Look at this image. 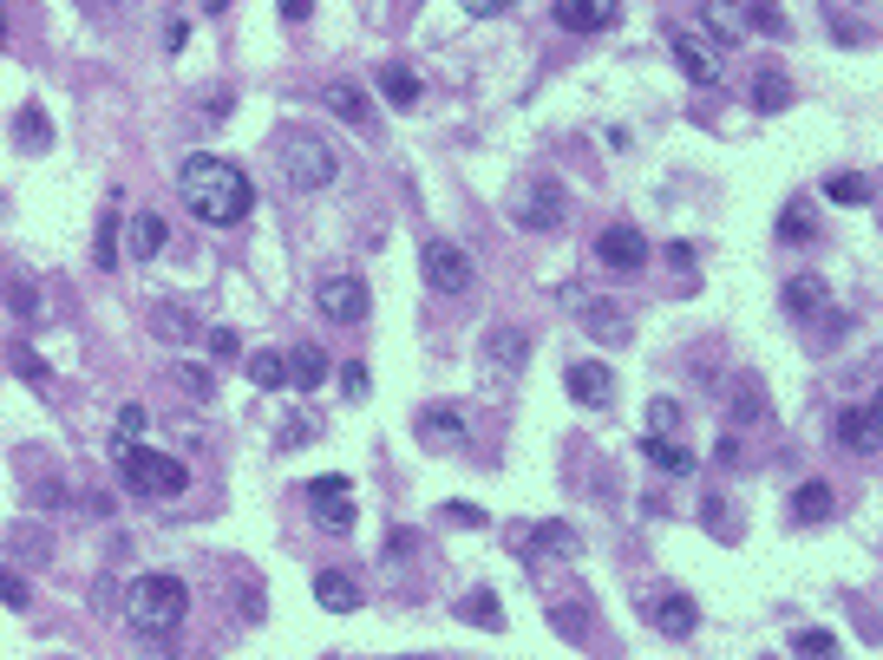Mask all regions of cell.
<instances>
[{
    "label": "cell",
    "instance_id": "obj_25",
    "mask_svg": "<svg viewBox=\"0 0 883 660\" xmlns=\"http://www.w3.org/2000/svg\"><path fill=\"white\" fill-rule=\"evenodd\" d=\"M831 511H838V497H831L824 478H806V484L792 491V516H799V523H824Z\"/></svg>",
    "mask_w": 883,
    "mask_h": 660
},
{
    "label": "cell",
    "instance_id": "obj_42",
    "mask_svg": "<svg viewBox=\"0 0 883 660\" xmlns=\"http://www.w3.org/2000/svg\"><path fill=\"white\" fill-rule=\"evenodd\" d=\"M779 235L786 242H811V222H806V203H792L786 217H779Z\"/></svg>",
    "mask_w": 883,
    "mask_h": 660
},
{
    "label": "cell",
    "instance_id": "obj_31",
    "mask_svg": "<svg viewBox=\"0 0 883 660\" xmlns=\"http://www.w3.org/2000/svg\"><path fill=\"white\" fill-rule=\"evenodd\" d=\"M150 334H157V341H170V347H177V341H190V334H197V327H190V314H184V307H177V301H157V307H150Z\"/></svg>",
    "mask_w": 883,
    "mask_h": 660
},
{
    "label": "cell",
    "instance_id": "obj_52",
    "mask_svg": "<svg viewBox=\"0 0 883 660\" xmlns=\"http://www.w3.org/2000/svg\"><path fill=\"white\" fill-rule=\"evenodd\" d=\"M0 46H7V7H0Z\"/></svg>",
    "mask_w": 883,
    "mask_h": 660
},
{
    "label": "cell",
    "instance_id": "obj_34",
    "mask_svg": "<svg viewBox=\"0 0 883 660\" xmlns=\"http://www.w3.org/2000/svg\"><path fill=\"white\" fill-rule=\"evenodd\" d=\"M13 138H20L27 150H46V145H53V125H46V112H40V105H20V125H13Z\"/></svg>",
    "mask_w": 883,
    "mask_h": 660
},
{
    "label": "cell",
    "instance_id": "obj_51",
    "mask_svg": "<svg viewBox=\"0 0 883 660\" xmlns=\"http://www.w3.org/2000/svg\"><path fill=\"white\" fill-rule=\"evenodd\" d=\"M465 7H471V13H485V20H491V13H505V7H511V0H465Z\"/></svg>",
    "mask_w": 883,
    "mask_h": 660
},
{
    "label": "cell",
    "instance_id": "obj_49",
    "mask_svg": "<svg viewBox=\"0 0 883 660\" xmlns=\"http://www.w3.org/2000/svg\"><path fill=\"white\" fill-rule=\"evenodd\" d=\"M445 516H451V523H478V530H485V511H471V504H445Z\"/></svg>",
    "mask_w": 883,
    "mask_h": 660
},
{
    "label": "cell",
    "instance_id": "obj_19",
    "mask_svg": "<svg viewBox=\"0 0 883 660\" xmlns=\"http://www.w3.org/2000/svg\"><path fill=\"white\" fill-rule=\"evenodd\" d=\"M838 444H851V451H877V406H844L838 412Z\"/></svg>",
    "mask_w": 883,
    "mask_h": 660
},
{
    "label": "cell",
    "instance_id": "obj_1",
    "mask_svg": "<svg viewBox=\"0 0 883 660\" xmlns=\"http://www.w3.org/2000/svg\"><path fill=\"white\" fill-rule=\"evenodd\" d=\"M177 197H184V210L204 222V229H236V222L256 210V184H249L229 157H210V150H190V157H184Z\"/></svg>",
    "mask_w": 883,
    "mask_h": 660
},
{
    "label": "cell",
    "instance_id": "obj_21",
    "mask_svg": "<svg viewBox=\"0 0 883 660\" xmlns=\"http://www.w3.org/2000/svg\"><path fill=\"white\" fill-rule=\"evenodd\" d=\"M328 354H321V347H308V341H301V347H294L289 354V386H301V392H321V379H328Z\"/></svg>",
    "mask_w": 883,
    "mask_h": 660
},
{
    "label": "cell",
    "instance_id": "obj_24",
    "mask_svg": "<svg viewBox=\"0 0 883 660\" xmlns=\"http://www.w3.org/2000/svg\"><path fill=\"white\" fill-rule=\"evenodd\" d=\"M164 235H170V229H164V210H138V217H132V255H138V262H157V255H164Z\"/></svg>",
    "mask_w": 883,
    "mask_h": 660
},
{
    "label": "cell",
    "instance_id": "obj_43",
    "mask_svg": "<svg viewBox=\"0 0 883 660\" xmlns=\"http://www.w3.org/2000/svg\"><path fill=\"white\" fill-rule=\"evenodd\" d=\"M648 426H655V432H674V426H681V406H674V399H655V406H648Z\"/></svg>",
    "mask_w": 883,
    "mask_h": 660
},
{
    "label": "cell",
    "instance_id": "obj_23",
    "mask_svg": "<svg viewBox=\"0 0 883 660\" xmlns=\"http://www.w3.org/2000/svg\"><path fill=\"white\" fill-rule=\"evenodd\" d=\"M576 549V530L570 523H537L530 536H523V556L537 563V556H570Z\"/></svg>",
    "mask_w": 883,
    "mask_h": 660
},
{
    "label": "cell",
    "instance_id": "obj_36",
    "mask_svg": "<svg viewBox=\"0 0 883 660\" xmlns=\"http://www.w3.org/2000/svg\"><path fill=\"white\" fill-rule=\"evenodd\" d=\"M92 262H98V269H112V262H118V217H112V210H105L98 235H92Z\"/></svg>",
    "mask_w": 883,
    "mask_h": 660
},
{
    "label": "cell",
    "instance_id": "obj_40",
    "mask_svg": "<svg viewBox=\"0 0 883 660\" xmlns=\"http://www.w3.org/2000/svg\"><path fill=\"white\" fill-rule=\"evenodd\" d=\"M792 648H799V654H838V635H824V628H806V635H792Z\"/></svg>",
    "mask_w": 883,
    "mask_h": 660
},
{
    "label": "cell",
    "instance_id": "obj_6",
    "mask_svg": "<svg viewBox=\"0 0 883 660\" xmlns=\"http://www.w3.org/2000/svg\"><path fill=\"white\" fill-rule=\"evenodd\" d=\"M314 307H321V321H334V327H361V321L373 314V294H367L361 275H321Z\"/></svg>",
    "mask_w": 883,
    "mask_h": 660
},
{
    "label": "cell",
    "instance_id": "obj_7",
    "mask_svg": "<svg viewBox=\"0 0 883 660\" xmlns=\"http://www.w3.org/2000/svg\"><path fill=\"white\" fill-rule=\"evenodd\" d=\"M667 53H674V66L694 78V85H720V73H727L720 66V40H707L700 27H674L667 33Z\"/></svg>",
    "mask_w": 883,
    "mask_h": 660
},
{
    "label": "cell",
    "instance_id": "obj_14",
    "mask_svg": "<svg viewBox=\"0 0 883 660\" xmlns=\"http://www.w3.org/2000/svg\"><path fill=\"white\" fill-rule=\"evenodd\" d=\"M648 621H655V635H667V641H687V635L700 628V608H694L681 588H667V595L648 601Z\"/></svg>",
    "mask_w": 883,
    "mask_h": 660
},
{
    "label": "cell",
    "instance_id": "obj_22",
    "mask_svg": "<svg viewBox=\"0 0 883 660\" xmlns=\"http://www.w3.org/2000/svg\"><path fill=\"white\" fill-rule=\"evenodd\" d=\"M824 197H831V203L864 210V203L877 197V184H871V170H838V177H824Z\"/></svg>",
    "mask_w": 883,
    "mask_h": 660
},
{
    "label": "cell",
    "instance_id": "obj_30",
    "mask_svg": "<svg viewBox=\"0 0 883 660\" xmlns=\"http://www.w3.org/2000/svg\"><path fill=\"white\" fill-rule=\"evenodd\" d=\"M752 105H759V112H786V105H792V78L779 73V66H766V73L752 78Z\"/></svg>",
    "mask_w": 883,
    "mask_h": 660
},
{
    "label": "cell",
    "instance_id": "obj_18",
    "mask_svg": "<svg viewBox=\"0 0 883 660\" xmlns=\"http://www.w3.org/2000/svg\"><path fill=\"white\" fill-rule=\"evenodd\" d=\"M824 307H831L824 275H792V282H786V314H792V321H818Z\"/></svg>",
    "mask_w": 883,
    "mask_h": 660
},
{
    "label": "cell",
    "instance_id": "obj_37",
    "mask_svg": "<svg viewBox=\"0 0 883 660\" xmlns=\"http://www.w3.org/2000/svg\"><path fill=\"white\" fill-rule=\"evenodd\" d=\"M367 386H373L367 360H347V367H341V392H347V399H367Z\"/></svg>",
    "mask_w": 883,
    "mask_h": 660
},
{
    "label": "cell",
    "instance_id": "obj_44",
    "mask_svg": "<svg viewBox=\"0 0 883 660\" xmlns=\"http://www.w3.org/2000/svg\"><path fill=\"white\" fill-rule=\"evenodd\" d=\"M145 426H150V412H145V406H125V412H118V439H138Z\"/></svg>",
    "mask_w": 883,
    "mask_h": 660
},
{
    "label": "cell",
    "instance_id": "obj_38",
    "mask_svg": "<svg viewBox=\"0 0 883 660\" xmlns=\"http://www.w3.org/2000/svg\"><path fill=\"white\" fill-rule=\"evenodd\" d=\"M746 412V419H759L766 412V392H759V379H739V392H734V419Z\"/></svg>",
    "mask_w": 883,
    "mask_h": 660
},
{
    "label": "cell",
    "instance_id": "obj_26",
    "mask_svg": "<svg viewBox=\"0 0 883 660\" xmlns=\"http://www.w3.org/2000/svg\"><path fill=\"white\" fill-rule=\"evenodd\" d=\"M0 301H7L20 321H40V289H33L20 269H0Z\"/></svg>",
    "mask_w": 883,
    "mask_h": 660
},
{
    "label": "cell",
    "instance_id": "obj_9",
    "mask_svg": "<svg viewBox=\"0 0 883 660\" xmlns=\"http://www.w3.org/2000/svg\"><path fill=\"white\" fill-rule=\"evenodd\" d=\"M308 511L321 516V530L328 536H354V491H347V478H314L308 484Z\"/></svg>",
    "mask_w": 883,
    "mask_h": 660
},
{
    "label": "cell",
    "instance_id": "obj_27",
    "mask_svg": "<svg viewBox=\"0 0 883 660\" xmlns=\"http://www.w3.org/2000/svg\"><path fill=\"white\" fill-rule=\"evenodd\" d=\"M707 33H714L720 46L746 40V7H734V0H707Z\"/></svg>",
    "mask_w": 883,
    "mask_h": 660
},
{
    "label": "cell",
    "instance_id": "obj_46",
    "mask_svg": "<svg viewBox=\"0 0 883 660\" xmlns=\"http://www.w3.org/2000/svg\"><path fill=\"white\" fill-rule=\"evenodd\" d=\"M308 439H314V419H289V432H282V444L294 451V444H308Z\"/></svg>",
    "mask_w": 883,
    "mask_h": 660
},
{
    "label": "cell",
    "instance_id": "obj_29",
    "mask_svg": "<svg viewBox=\"0 0 883 660\" xmlns=\"http://www.w3.org/2000/svg\"><path fill=\"white\" fill-rule=\"evenodd\" d=\"M458 621H471V628L498 635V628H505V608H498V595H491V588H478V595H465V601H458Z\"/></svg>",
    "mask_w": 883,
    "mask_h": 660
},
{
    "label": "cell",
    "instance_id": "obj_35",
    "mask_svg": "<svg viewBox=\"0 0 883 660\" xmlns=\"http://www.w3.org/2000/svg\"><path fill=\"white\" fill-rule=\"evenodd\" d=\"M746 33H772V40H786L792 20H786L779 7H746Z\"/></svg>",
    "mask_w": 883,
    "mask_h": 660
},
{
    "label": "cell",
    "instance_id": "obj_20",
    "mask_svg": "<svg viewBox=\"0 0 883 660\" xmlns=\"http://www.w3.org/2000/svg\"><path fill=\"white\" fill-rule=\"evenodd\" d=\"M642 458H648V464H662V471H674V478H694V451H687V444H674L667 432H648V439H642Z\"/></svg>",
    "mask_w": 883,
    "mask_h": 660
},
{
    "label": "cell",
    "instance_id": "obj_15",
    "mask_svg": "<svg viewBox=\"0 0 883 660\" xmlns=\"http://www.w3.org/2000/svg\"><path fill=\"white\" fill-rule=\"evenodd\" d=\"M321 105L341 118V125H373V98L354 78H321Z\"/></svg>",
    "mask_w": 883,
    "mask_h": 660
},
{
    "label": "cell",
    "instance_id": "obj_3",
    "mask_svg": "<svg viewBox=\"0 0 883 660\" xmlns=\"http://www.w3.org/2000/svg\"><path fill=\"white\" fill-rule=\"evenodd\" d=\"M125 615H132L138 635L164 641V635H177V628L190 621V588H184V576H164V569L132 576V588H125Z\"/></svg>",
    "mask_w": 883,
    "mask_h": 660
},
{
    "label": "cell",
    "instance_id": "obj_11",
    "mask_svg": "<svg viewBox=\"0 0 883 660\" xmlns=\"http://www.w3.org/2000/svg\"><path fill=\"white\" fill-rule=\"evenodd\" d=\"M563 386H570V399L589 406V412H609L615 406V373L602 367V360H570L563 367Z\"/></svg>",
    "mask_w": 883,
    "mask_h": 660
},
{
    "label": "cell",
    "instance_id": "obj_32",
    "mask_svg": "<svg viewBox=\"0 0 883 660\" xmlns=\"http://www.w3.org/2000/svg\"><path fill=\"white\" fill-rule=\"evenodd\" d=\"M380 92L406 112V105H419V73L413 66H380Z\"/></svg>",
    "mask_w": 883,
    "mask_h": 660
},
{
    "label": "cell",
    "instance_id": "obj_5",
    "mask_svg": "<svg viewBox=\"0 0 883 660\" xmlns=\"http://www.w3.org/2000/svg\"><path fill=\"white\" fill-rule=\"evenodd\" d=\"M419 269H426V289L433 294H471V255L451 242V235H426L419 242Z\"/></svg>",
    "mask_w": 883,
    "mask_h": 660
},
{
    "label": "cell",
    "instance_id": "obj_16",
    "mask_svg": "<svg viewBox=\"0 0 883 660\" xmlns=\"http://www.w3.org/2000/svg\"><path fill=\"white\" fill-rule=\"evenodd\" d=\"M314 601H321L328 615H361V601H367V588L354 583L347 569H321V576H314Z\"/></svg>",
    "mask_w": 883,
    "mask_h": 660
},
{
    "label": "cell",
    "instance_id": "obj_10",
    "mask_svg": "<svg viewBox=\"0 0 883 660\" xmlns=\"http://www.w3.org/2000/svg\"><path fill=\"white\" fill-rule=\"evenodd\" d=\"M563 217H570V197H563L557 177H537V184L517 197V222H523V229H557Z\"/></svg>",
    "mask_w": 883,
    "mask_h": 660
},
{
    "label": "cell",
    "instance_id": "obj_4",
    "mask_svg": "<svg viewBox=\"0 0 883 660\" xmlns=\"http://www.w3.org/2000/svg\"><path fill=\"white\" fill-rule=\"evenodd\" d=\"M276 164H282V177H289L294 190H328V184H341V150L328 145L321 132H308V125H282V132H276Z\"/></svg>",
    "mask_w": 883,
    "mask_h": 660
},
{
    "label": "cell",
    "instance_id": "obj_8",
    "mask_svg": "<svg viewBox=\"0 0 883 660\" xmlns=\"http://www.w3.org/2000/svg\"><path fill=\"white\" fill-rule=\"evenodd\" d=\"M595 262H602L609 275H635V269H648V235H642L635 222H609V229L595 235Z\"/></svg>",
    "mask_w": 883,
    "mask_h": 660
},
{
    "label": "cell",
    "instance_id": "obj_12",
    "mask_svg": "<svg viewBox=\"0 0 883 660\" xmlns=\"http://www.w3.org/2000/svg\"><path fill=\"white\" fill-rule=\"evenodd\" d=\"M563 301H570V307H583V327L595 334V341H609V347H615V341H629V314H622L615 301H595V294H583V289H563Z\"/></svg>",
    "mask_w": 883,
    "mask_h": 660
},
{
    "label": "cell",
    "instance_id": "obj_33",
    "mask_svg": "<svg viewBox=\"0 0 883 660\" xmlns=\"http://www.w3.org/2000/svg\"><path fill=\"white\" fill-rule=\"evenodd\" d=\"M249 379H256V386H269V392H276V386H289V354H276V347L249 354Z\"/></svg>",
    "mask_w": 883,
    "mask_h": 660
},
{
    "label": "cell",
    "instance_id": "obj_2",
    "mask_svg": "<svg viewBox=\"0 0 883 660\" xmlns=\"http://www.w3.org/2000/svg\"><path fill=\"white\" fill-rule=\"evenodd\" d=\"M112 464H118L125 491L145 497V504H170V497L190 491V464L170 458V451H145L138 439H112Z\"/></svg>",
    "mask_w": 883,
    "mask_h": 660
},
{
    "label": "cell",
    "instance_id": "obj_45",
    "mask_svg": "<svg viewBox=\"0 0 883 660\" xmlns=\"http://www.w3.org/2000/svg\"><path fill=\"white\" fill-rule=\"evenodd\" d=\"M0 601H7V608H27V583H20L13 569H0Z\"/></svg>",
    "mask_w": 883,
    "mask_h": 660
},
{
    "label": "cell",
    "instance_id": "obj_28",
    "mask_svg": "<svg viewBox=\"0 0 883 660\" xmlns=\"http://www.w3.org/2000/svg\"><path fill=\"white\" fill-rule=\"evenodd\" d=\"M419 439L426 444H465V419H458L451 406H433V412H419Z\"/></svg>",
    "mask_w": 883,
    "mask_h": 660
},
{
    "label": "cell",
    "instance_id": "obj_50",
    "mask_svg": "<svg viewBox=\"0 0 883 660\" xmlns=\"http://www.w3.org/2000/svg\"><path fill=\"white\" fill-rule=\"evenodd\" d=\"M276 7H282V20H308L314 13V0H276Z\"/></svg>",
    "mask_w": 883,
    "mask_h": 660
},
{
    "label": "cell",
    "instance_id": "obj_17",
    "mask_svg": "<svg viewBox=\"0 0 883 660\" xmlns=\"http://www.w3.org/2000/svg\"><path fill=\"white\" fill-rule=\"evenodd\" d=\"M485 360L498 373H517L530 360V327H491V334H485Z\"/></svg>",
    "mask_w": 883,
    "mask_h": 660
},
{
    "label": "cell",
    "instance_id": "obj_47",
    "mask_svg": "<svg viewBox=\"0 0 883 660\" xmlns=\"http://www.w3.org/2000/svg\"><path fill=\"white\" fill-rule=\"evenodd\" d=\"M210 354H217V360L236 354V334H229V327H210Z\"/></svg>",
    "mask_w": 883,
    "mask_h": 660
},
{
    "label": "cell",
    "instance_id": "obj_48",
    "mask_svg": "<svg viewBox=\"0 0 883 660\" xmlns=\"http://www.w3.org/2000/svg\"><path fill=\"white\" fill-rule=\"evenodd\" d=\"M667 262H674V269L687 275V269H694V249H687V242H667Z\"/></svg>",
    "mask_w": 883,
    "mask_h": 660
},
{
    "label": "cell",
    "instance_id": "obj_41",
    "mask_svg": "<svg viewBox=\"0 0 883 660\" xmlns=\"http://www.w3.org/2000/svg\"><path fill=\"white\" fill-rule=\"evenodd\" d=\"M7 360H13V367L27 373V379H33V386H40V379H46V360H40V354H33V347H20V341H13V347H7Z\"/></svg>",
    "mask_w": 883,
    "mask_h": 660
},
{
    "label": "cell",
    "instance_id": "obj_13",
    "mask_svg": "<svg viewBox=\"0 0 883 660\" xmlns=\"http://www.w3.org/2000/svg\"><path fill=\"white\" fill-rule=\"evenodd\" d=\"M615 13H622V0H557L550 7V20L563 33H602V27H615Z\"/></svg>",
    "mask_w": 883,
    "mask_h": 660
},
{
    "label": "cell",
    "instance_id": "obj_39",
    "mask_svg": "<svg viewBox=\"0 0 883 660\" xmlns=\"http://www.w3.org/2000/svg\"><path fill=\"white\" fill-rule=\"evenodd\" d=\"M177 386H184L190 399H210V392H217V379H210V367H177Z\"/></svg>",
    "mask_w": 883,
    "mask_h": 660
}]
</instances>
